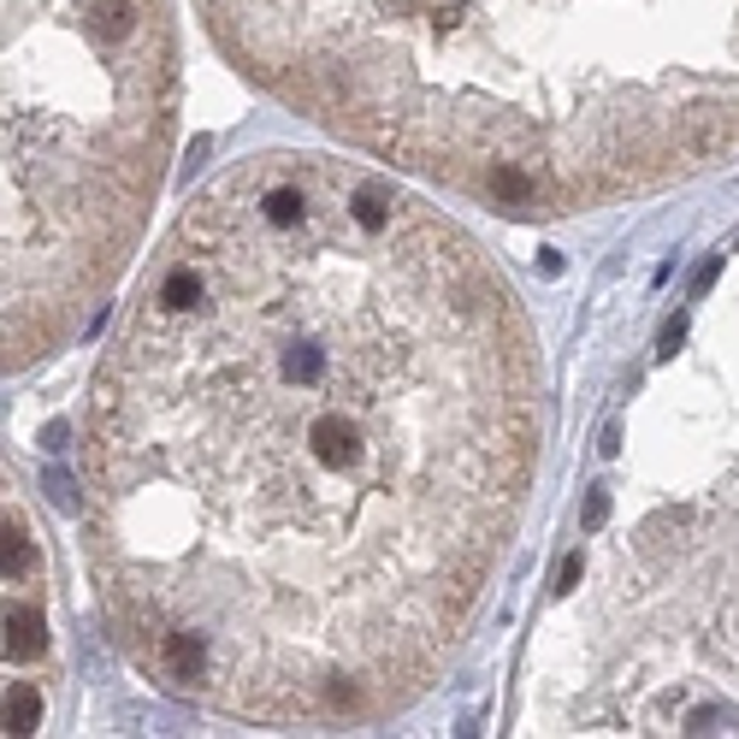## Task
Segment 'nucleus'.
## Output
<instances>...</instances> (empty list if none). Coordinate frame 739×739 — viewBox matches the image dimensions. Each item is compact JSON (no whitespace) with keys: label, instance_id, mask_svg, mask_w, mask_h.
I'll return each instance as SVG.
<instances>
[{"label":"nucleus","instance_id":"f257e3e1","mask_svg":"<svg viewBox=\"0 0 739 739\" xmlns=\"http://www.w3.org/2000/svg\"><path fill=\"white\" fill-rule=\"evenodd\" d=\"M539 461V361L479 243L367 160L254 154L160 237L90 403L118 645L249 721L403 710Z\"/></svg>","mask_w":739,"mask_h":739},{"label":"nucleus","instance_id":"f03ea898","mask_svg":"<svg viewBox=\"0 0 739 739\" xmlns=\"http://www.w3.org/2000/svg\"><path fill=\"white\" fill-rule=\"evenodd\" d=\"M272 95L503 214H574L739 148V0H302Z\"/></svg>","mask_w":739,"mask_h":739},{"label":"nucleus","instance_id":"7ed1b4c3","mask_svg":"<svg viewBox=\"0 0 739 739\" xmlns=\"http://www.w3.org/2000/svg\"><path fill=\"white\" fill-rule=\"evenodd\" d=\"M166 0H7V367L95 320L160 196Z\"/></svg>","mask_w":739,"mask_h":739},{"label":"nucleus","instance_id":"20e7f679","mask_svg":"<svg viewBox=\"0 0 739 739\" xmlns=\"http://www.w3.org/2000/svg\"><path fill=\"white\" fill-rule=\"evenodd\" d=\"M42 650V610L7 604V663H24Z\"/></svg>","mask_w":739,"mask_h":739},{"label":"nucleus","instance_id":"39448f33","mask_svg":"<svg viewBox=\"0 0 739 739\" xmlns=\"http://www.w3.org/2000/svg\"><path fill=\"white\" fill-rule=\"evenodd\" d=\"M37 721H42L37 686H30V680H12V686H7V733H37Z\"/></svg>","mask_w":739,"mask_h":739},{"label":"nucleus","instance_id":"423d86ee","mask_svg":"<svg viewBox=\"0 0 739 739\" xmlns=\"http://www.w3.org/2000/svg\"><path fill=\"white\" fill-rule=\"evenodd\" d=\"M24 574H30V527H24V514L7 503V586H19Z\"/></svg>","mask_w":739,"mask_h":739},{"label":"nucleus","instance_id":"0eeeda50","mask_svg":"<svg viewBox=\"0 0 739 739\" xmlns=\"http://www.w3.org/2000/svg\"><path fill=\"white\" fill-rule=\"evenodd\" d=\"M604 514H610V497H604V491H592V503H586V527H604Z\"/></svg>","mask_w":739,"mask_h":739},{"label":"nucleus","instance_id":"6e6552de","mask_svg":"<svg viewBox=\"0 0 739 739\" xmlns=\"http://www.w3.org/2000/svg\"><path fill=\"white\" fill-rule=\"evenodd\" d=\"M580 586V556H569L562 562V574H556V592H574Z\"/></svg>","mask_w":739,"mask_h":739}]
</instances>
